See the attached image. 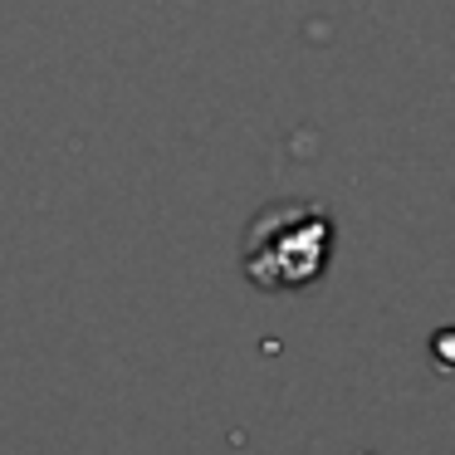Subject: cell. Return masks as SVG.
<instances>
[{
  "label": "cell",
  "instance_id": "cell-1",
  "mask_svg": "<svg viewBox=\"0 0 455 455\" xmlns=\"http://www.w3.org/2000/svg\"><path fill=\"white\" fill-rule=\"evenodd\" d=\"M333 259V216L314 201H275L245 226L240 269L265 294H294L323 279Z\"/></svg>",
  "mask_w": 455,
  "mask_h": 455
}]
</instances>
